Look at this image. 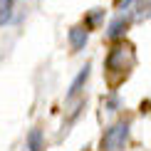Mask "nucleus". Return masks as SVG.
<instances>
[{"instance_id": "f257e3e1", "label": "nucleus", "mask_w": 151, "mask_h": 151, "mask_svg": "<svg viewBox=\"0 0 151 151\" xmlns=\"http://www.w3.org/2000/svg\"><path fill=\"white\" fill-rule=\"evenodd\" d=\"M134 62H136L134 47L116 40L114 47H111L109 55H106V72L109 74H119V77H127L129 70L134 67Z\"/></svg>"}, {"instance_id": "f03ea898", "label": "nucleus", "mask_w": 151, "mask_h": 151, "mask_svg": "<svg viewBox=\"0 0 151 151\" xmlns=\"http://www.w3.org/2000/svg\"><path fill=\"white\" fill-rule=\"evenodd\" d=\"M127 144H129V122L122 119V122L111 124V127L104 131L99 149H102V151H124Z\"/></svg>"}, {"instance_id": "7ed1b4c3", "label": "nucleus", "mask_w": 151, "mask_h": 151, "mask_svg": "<svg viewBox=\"0 0 151 151\" xmlns=\"http://www.w3.org/2000/svg\"><path fill=\"white\" fill-rule=\"evenodd\" d=\"M67 37H70V45H72L74 52H82L84 45H87V40H89V30L84 25H74V27H70Z\"/></svg>"}, {"instance_id": "20e7f679", "label": "nucleus", "mask_w": 151, "mask_h": 151, "mask_svg": "<svg viewBox=\"0 0 151 151\" xmlns=\"http://www.w3.org/2000/svg\"><path fill=\"white\" fill-rule=\"evenodd\" d=\"M127 30H129V17L119 15L116 20H111V22H109V27H106V37L116 42V40H122V37L127 35Z\"/></svg>"}, {"instance_id": "39448f33", "label": "nucleus", "mask_w": 151, "mask_h": 151, "mask_svg": "<svg viewBox=\"0 0 151 151\" xmlns=\"http://www.w3.org/2000/svg\"><path fill=\"white\" fill-rule=\"evenodd\" d=\"M89 70H92V67H89V65H84V67L79 70V74L74 77V82L70 84V92H67V97H70V99H72V97H77V94L82 92V87H84V82L89 79Z\"/></svg>"}, {"instance_id": "423d86ee", "label": "nucleus", "mask_w": 151, "mask_h": 151, "mask_svg": "<svg viewBox=\"0 0 151 151\" xmlns=\"http://www.w3.org/2000/svg\"><path fill=\"white\" fill-rule=\"evenodd\" d=\"M45 149V136L40 129H30L27 134V151H42Z\"/></svg>"}, {"instance_id": "0eeeda50", "label": "nucleus", "mask_w": 151, "mask_h": 151, "mask_svg": "<svg viewBox=\"0 0 151 151\" xmlns=\"http://www.w3.org/2000/svg\"><path fill=\"white\" fill-rule=\"evenodd\" d=\"M102 17H104V10H99V8H94V10L89 12V17H87V20H84V27H87V30H92V27H97V25H99V20H102Z\"/></svg>"}, {"instance_id": "6e6552de", "label": "nucleus", "mask_w": 151, "mask_h": 151, "mask_svg": "<svg viewBox=\"0 0 151 151\" xmlns=\"http://www.w3.org/2000/svg\"><path fill=\"white\" fill-rule=\"evenodd\" d=\"M10 8H12V0H3L0 3V25L10 20Z\"/></svg>"}]
</instances>
